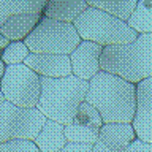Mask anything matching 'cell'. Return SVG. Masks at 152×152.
<instances>
[{
  "mask_svg": "<svg viewBox=\"0 0 152 152\" xmlns=\"http://www.w3.org/2000/svg\"><path fill=\"white\" fill-rule=\"evenodd\" d=\"M102 70L140 84L152 78V33H140L128 45L106 46L102 54Z\"/></svg>",
  "mask_w": 152,
  "mask_h": 152,
  "instance_id": "obj_3",
  "label": "cell"
},
{
  "mask_svg": "<svg viewBox=\"0 0 152 152\" xmlns=\"http://www.w3.org/2000/svg\"><path fill=\"white\" fill-rule=\"evenodd\" d=\"M0 152H41L30 140H11L7 142H0Z\"/></svg>",
  "mask_w": 152,
  "mask_h": 152,
  "instance_id": "obj_21",
  "label": "cell"
},
{
  "mask_svg": "<svg viewBox=\"0 0 152 152\" xmlns=\"http://www.w3.org/2000/svg\"><path fill=\"white\" fill-rule=\"evenodd\" d=\"M87 8L89 3L86 0H48L43 14L51 19L73 24Z\"/></svg>",
  "mask_w": 152,
  "mask_h": 152,
  "instance_id": "obj_13",
  "label": "cell"
},
{
  "mask_svg": "<svg viewBox=\"0 0 152 152\" xmlns=\"http://www.w3.org/2000/svg\"><path fill=\"white\" fill-rule=\"evenodd\" d=\"M46 122L48 117L38 108H21L8 100L0 102V142L11 140L35 141Z\"/></svg>",
  "mask_w": 152,
  "mask_h": 152,
  "instance_id": "obj_6",
  "label": "cell"
},
{
  "mask_svg": "<svg viewBox=\"0 0 152 152\" xmlns=\"http://www.w3.org/2000/svg\"><path fill=\"white\" fill-rule=\"evenodd\" d=\"M30 49L26 45V41H11L5 51H2V60L8 65H19L26 64L27 57L30 56Z\"/></svg>",
  "mask_w": 152,
  "mask_h": 152,
  "instance_id": "obj_19",
  "label": "cell"
},
{
  "mask_svg": "<svg viewBox=\"0 0 152 152\" xmlns=\"http://www.w3.org/2000/svg\"><path fill=\"white\" fill-rule=\"evenodd\" d=\"M104 48L98 43L83 40L79 46L70 54L71 60V68H73V75L78 76L81 79L90 81L97 73L102 71V54Z\"/></svg>",
  "mask_w": 152,
  "mask_h": 152,
  "instance_id": "obj_8",
  "label": "cell"
},
{
  "mask_svg": "<svg viewBox=\"0 0 152 152\" xmlns=\"http://www.w3.org/2000/svg\"><path fill=\"white\" fill-rule=\"evenodd\" d=\"M28 49L37 54L70 56L83 41L75 24L51 19L43 14L40 22L26 40Z\"/></svg>",
  "mask_w": 152,
  "mask_h": 152,
  "instance_id": "obj_5",
  "label": "cell"
},
{
  "mask_svg": "<svg viewBox=\"0 0 152 152\" xmlns=\"http://www.w3.org/2000/svg\"><path fill=\"white\" fill-rule=\"evenodd\" d=\"M10 45H11V40H10L8 37H5V35H2V33H0V49L5 51Z\"/></svg>",
  "mask_w": 152,
  "mask_h": 152,
  "instance_id": "obj_25",
  "label": "cell"
},
{
  "mask_svg": "<svg viewBox=\"0 0 152 152\" xmlns=\"http://www.w3.org/2000/svg\"><path fill=\"white\" fill-rule=\"evenodd\" d=\"M75 121L79 122V124H86V125H92V127H98L102 128L103 127V117L100 111L94 104H90L87 102H83L81 106L78 108V113L75 116Z\"/></svg>",
  "mask_w": 152,
  "mask_h": 152,
  "instance_id": "obj_20",
  "label": "cell"
},
{
  "mask_svg": "<svg viewBox=\"0 0 152 152\" xmlns=\"http://www.w3.org/2000/svg\"><path fill=\"white\" fill-rule=\"evenodd\" d=\"M94 144H81V142H71L68 141L64 149L57 152H92Z\"/></svg>",
  "mask_w": 152,
  "mask_h": 152,
  "instance_id": "obj_22",
  "label": "cell"
},
{
  "mask_svg": "<svg viewBox=\"0 0 152 152\" xmlns=\"http://www.w3.org/2000/svg\"><path fill=\"white\" fill-rule=\"evenodd\" d=\"M43 18V11L33 13H18L10 16L5 22L0 24V33L8 37L11 41H24L32 33Z\"/></svg>",
  "mask_w": 152,
  "mask_h": 152,
  "instance_id": "obj_11",
  "label": "cell"
},
{
  "mask_svg": "<svg viewBox=\"0 0 152 152\" xmlns=\"http://www.w3.org/2000/svg\"><path fill=\"white\" fill-rule=\"evenodd\" d=\"M87 92L89 81L75 75L65 78L41 76V97L37 108L48 119L66 125L75 121L78 108L86 102Z\"/></svg>",
  "mask_w": 152,
  "mask_h": 152,
  "instance_id": "obj_2",
  "label": "cell"
},
{
  "mask_svg": "<svg viewBox=\"0 0 152 152\" xmlns=\"http://www.w3.org/2000/svg\"><path fill=\"white\" fill-rule=\"evenodd\" d=\"M100 130L98 127L86 125L79 122H70L65 125V136L71 142H81V144H95L100 138Z\"/></svg>",
  "mask_w": 152,
  "mask_h": 152,
  "instance_id": "obj_17",
  "label": "cell"
},
{
  "mask_svg": "<svg viewBox=\"0 0 152 152\" xmlns=\"http://www.w3.org/2000/svg\"><path fill=\"white\" fill-rule=\"evenodd\" d=\"M66 142L68 140L65 136V125L52 119H48L43 130L35 140V144L41 152H57L64 149Z\"/></svg>",
  "mask_w": 152,
  "mask_h": 152,
  "instance_id": "obj_14",
  "label": "cell"
},
{
  "mask_svg": "<svg viewBox=\"0 0 152 152\" xmlns=\"http://www.w3.org/2000/svg\"><path fill=\"white\" fill-rule=\"evenodd\" d=\"M136 116L133 127L141 141L152 142V78L136 84Z\"/></svg>",
  "mask_w": 152,
  "mask_h": 152,
  "instance_id": "obj_9",
  "label": "cell"
},
{
  "mask_svg": "<svg viewBox=\"0 0 152 152\" xmlns=\"http://www.w3.org/2000/svg\"><path fill=\"white\" fill-rule=\"evenodd\" d=\"M73 24L83 40L98 43L103 48L128 45L140 35L127 21L92 7H89Z\"/></svg>",
  "mask_w": 152,
  "mask_h": 152,
  "instance_id": "obj_4",
  "label": "cell"
},
{
  "mask_svg": "<svg viewBox=\"0 0 152 152\" xmlns=\"http://www.w3.org/2000/svg\"><path fill=\"white\" fill-rule=\"evenodd\" d=\"M26 65H28L40 76H48V78H65V76L73 75L70 56H64V54H37V52H30V56L26 60Z\"/></svg>",
  "mask_w": 152,
  "mask_h": 152,
  "instance_id": "obj_10",
  "label": "cell"
},
{
  "mask_svg": "<svg viewBox=\"0 0 152 152\" xmlns=\"http://www.w3.org/2000/svg\"><path fill=\"white\" fill-rule=\"evenodd\" d=\"M125 152H152V142H144L138 138Z\"/></svg>",
  "mask_w": 152,
  "mask_h": 152,
  "instance_id": "obj_23",
  "label": "cell"
},
{
  "mask_svg": "<svg viewBox=\"0 0 152 152\" xmlns=\"http://www.w3.org/2000/svg\"><path fill=\"white\" fill-rule=\"evenodd\" d=\"M48 0H0V24L18 13L43 11Z\"/></svg>",
  "mask_w": 152,
  "mask_h": 152,
  "instance_id": "obj_15",
  "label": "cell"
},
{
  "mask_svg": "<svg viewBox=\"0 0 152 152\" xmlns=\"http://www.w3.org/2000/svg\"><path fill=\"white\" fill-rule=\"evenodd\" d=\"M86 2L92 8L111 13L124 21H128L135 11L138 0H86Z\"/></svg>",
  "mask_w": 152,
  "mask_h": 152,
  "instance_id": "obj_16",
  "label": "cell"
},
{
  "mask_svg": "<svg viewBox=\"0 0 152 152\" xmlns=\"http://www.w3.org/2000/svg\"><path fill=\"white\" fill-rule=\"evenodd\" d=\"M98 140L104 141L114 151L125 152L133 144V141L138 140V135H136V130L133 127V124L111 122V124H103Z\"/></svg>",
  "mask_w": 152,
  "mask_h": 152,
  "instance_id": "obj_12",
  "label": "cell"
},
{
  "mask_svg": "<svg viewBox=\"0 0 152 152\" xmlns=\"http://www.w3.org/2000/svg\"><path fill=\"white\" fill-rule=\"evenodd\" d=\"M127 22L138 33H152V0H138L135 11Z\"/></svg>",
  "mask_w": 152,
  "mask_h": 152,
  "instance_id": "obj_18",
  "label": "cell"
},
{
  "mask_svg": "<svg viewBox=\"0 0 152 152\" xmlns=\"http://www.w3.org/2000/svg\"><path fill=\"white\" fill-rule=\"evenodd\" d=\"M0 94L16 106L37 108L41 97V76L26 64L8 65Z\"/></svg>",
  "mask_w": 152,
  "mask_h": 152,
  "instance_id": "obj_7",
  "label": "cell"
},
{
  "mask_svg": "<svg viewBox=\"0 0 152 152\" xmlns=\"http://www.w3.org/2000/svg\"><path fill=\"white\" fill-rule=\"evenodd\" d=\"M86 102L100 111L104 124H133L136 116V84L102 70L89 81Z\"/></svg>",
  "mask_w": 152,
  "mask_h": 152,
  "instance_id": "obj_1",
  "label": "cell"
},
{
  "mask_svg": "<svg viewBox=\"0 0 152 152\" xmlns=\"http://www.w3.org/2000/svg\"><path fill=\"white\" fill-rule=\"evenodd\" d=\"M92 152H117V151H114L113 147H111V146H108L104 141L98 140V141L94 144V149H92Z\"/></svg>",
  "mask_w": 152,
  "mask_h": 152,
  "instance_id": "obj_24",
  "label": "cell"
}]
</instances>
